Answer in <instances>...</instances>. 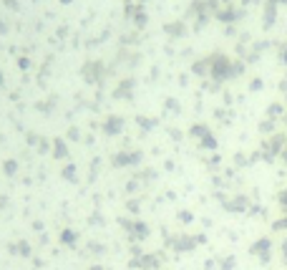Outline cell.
Wrapping results in <instances>:
<instances>
[{"label":"cell","mask_w":287,"mask_h":270,"mask_svg":"<svg viewBox=\"0 0 287 270\" xmlns=\"http://www.w3.org/2000/svg\"><path fill=\"white\" fill-rule=\"evenodd\" d=\"M282 250H285V260H287V243H285V245H282Z\"/></svg>","instance_id":"cell-2"},{"label":"cell","mask_w":287,"mask_h":270,"mask_svg":"<svg viewBox=\"0 0 287 270\" xmlns=\"http://www.w3.org/2000/svg\"><path fill=\"white\" fill-rule=\"evenodd\" d=\"M270 248H272V243H270L267 238H262V240L255 245V253H257L260 258H270Z\"/></svg>","instance_id":"cell-1"}]
</instances>
